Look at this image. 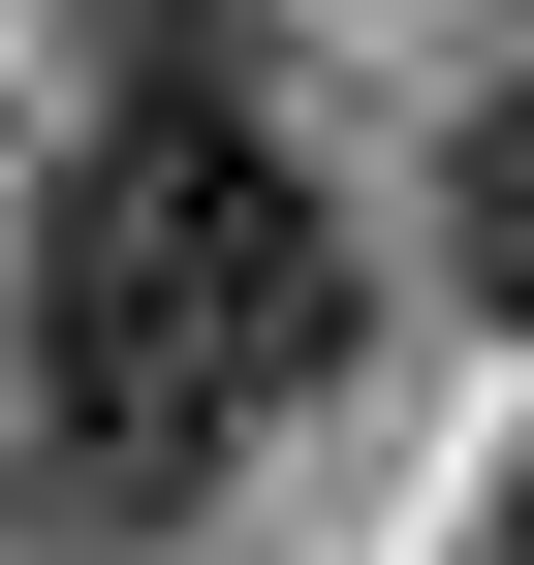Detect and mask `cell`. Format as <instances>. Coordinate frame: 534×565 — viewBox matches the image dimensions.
I'll use <instances>...</instances> for the list:
<instances>
[{
    "label": "cell",
    "instance_id": "3",
    "mask_svg": "<svg viewBox=\"0 0 534 565\" xmlns=\"http://www.w3.org/2000/svg\"><path fill=\"white\" fill-rule=\"evenodd\" d=\"M440 252H472V315H534V63H472V126H440Z\"/></svg>",
    "mask_w": 534,
    "mask_h": 565
},
{
    "label": "cell",
    "instance_id": "2",
    "mask_svg": "<svg viewBox=\"0 0 534 565\" xmlns=\"http://www.w3.org/2000/svg\"><path fill=\"white\" fill-rule=\"evenodd\" d=\"M63 63H95V126H189L252 95V0H63Z\"/></svg>",
    "mask_w": 534,
    "mask_h": 565
},
{
    "label": "cell",
    "instance_id": "1",
    "mask_svg": "<svg viewBox=\"0 0 534 565\" xmlns=\"http://www.w3.org/2000/svg\"><path fill=\"white\" fill-rule=\"evenodd\" d=\"M346 345H377L346 189H314L252 95H189V126H63V189H32V377H0V471H32L63 534H189V503H221V440H252V408H314Z\"/></svg>",
    "mask_w": 534,
    "mask_h": 565
}]
</instances>
